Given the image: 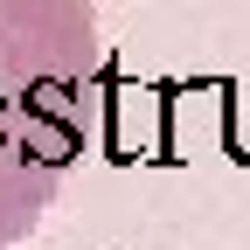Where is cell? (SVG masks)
Segmentation results:
<instances>
[{
	"instance_id": "obj_1",
	"label": "cell",
	"mask_w": 250,
	"mask_h": 250,
	"mask_svg": "<svg viewBox=\"0 0 250 250\" xmlns=\"http://www.w3.org/2000/svg\"><path fill=\"white\" fill-rule=\"evenodd\" d=\"M98 70V0H0V250L28 243L62 195L90 139Z\"/></svg>"
}]
</instances>
